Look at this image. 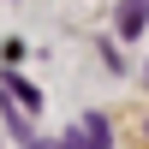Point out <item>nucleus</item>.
Returning a JSON list of instances; mask_svg holds the SVG:
<instances>
[{"label":"nucleus","mask_w":149,"mask_h":149,"mask_svg":"<svg viewBox=\"0 0 149 149\" xmlns=\"http://www.w3.org/2000/svg\"><path fill=\"white\" fill-rule=\"evenodd\" d=\"M143 24H149V0H125L119 6V36H143Z\"/></svg>","instance_id":"f257e3e1"},{"label":"nucleus","mask_w":149,"mask_h":149,"mask_svg":"<svg viewBox=\"0 0 149 149\" xmlns=\"http://www.w3.org/2000/svg\"><path fill=\"white\" fill-rule=\"evenodd\" d=\"M6 90H12V95H18V102H24V107H30V113H36V107H42V95H36V90H30V84H24V78H18V72H6Z\"/></svg>","instance_id":"f03ea898"},{"label":"nucleus","mask_w":149,"mask_h":149,"mask_svg":"<svg viewBox=\"0 0 149 149\" xmlns=\"http://www.w3.org/2000/svg\"><path fill=\"white\" fill-rule=\"evenodd\" d=\"M84 131H90V143H95V149H107V143H113V131H107V119H102V113H90V119H84Z\"/></svg>","instance_id":"7ed1b4c3"},{"label":"nucleus","mask_w":149,"mask_h":149,"mask_svg":"<svg viewBox=\"0 0 149 149\" xmlns=\"http://www.w3.org/2000/svg\"><path fill=\"white\" fill-rule=\"evenodd\" d=\"M60 149H95V143H90V131H66V137H60Z\"/></svg>","instance_id":"20e7f679"},{"label":"nucleus","mask_w":149,"mask_h":149,"mask_svg":"<svg viewBox=\"0 0 149 149\" xmlns=\"http://www.w3.org/2000/svg\"><path fill=\"white\" fill-rule=\"evenodd\" d=\"M36 149H42V143H36Z\"/></svg>","instance_id":"39448f33"}]
</instances>
